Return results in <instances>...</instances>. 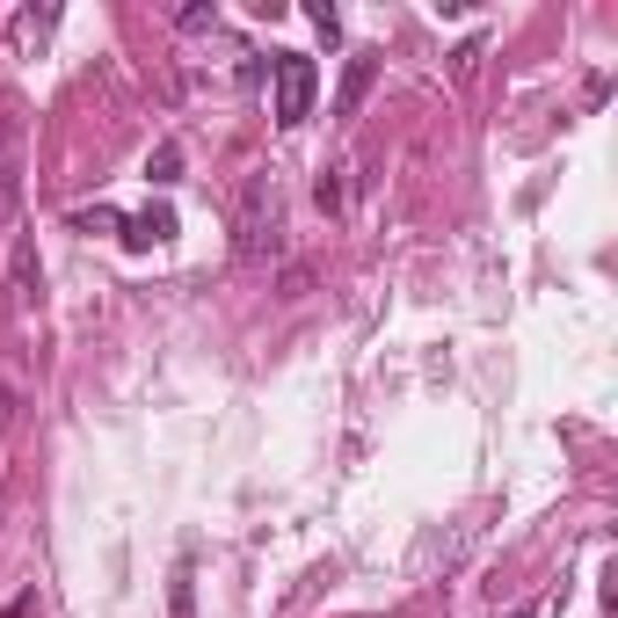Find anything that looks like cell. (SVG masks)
<instances>
[{
    "label": "cell",
    "mask_w": 618,
    "mask_h": 618,
    "mask_svg": "<svg viewBox=\"0 0 618 618\" xmlns=\"http://www.w3.org/2000/svg\"><path fill=\"white\" fill-rule=\"evenodd\" d=\"M313 204H320V212H342V175H335V168L313 182Z\"/></svg>",
    "instance_id": "7c38bea8"
},
{
    "label": "cell",
    "mask_w": 618,
    "mask_h": 618,
    "mask_svg": "<svg viewBox=\"0 0 618 618\" xmlns=\"http://www.w3.org/2000/svg\"><path fill=\"white\" fill-rule=\"evenodd\" d=\"M269 88H277V124H306L313 117V95H320V73L306 52H277L269 58Z\"/></svg>",
    "instance_id": "7a4b0ae2"
},
{
    "label": "cell",
    "mask_w": 618,
    "mask_h": 618,
    "mask_svg": "<svg viewBox=\"0 0 618 618\" xmlns=\"http://www.w3.org/2000/svg\"><path fill=\"white\" fill-rule=\"evenodd\" d=\"M168 618H196V561L190 553L175 561V583H168Z\"/></svg>",
    "instance_id": "52a82bcc"
},
{
    "label": "cell",
    "mask_w": 618,
    "mask_h": 618,
    "mask_svg": "<svg viewBox=\"0 0 618 618\" xmlns=\"http://www.w3.org/2000/svg\"><path fill=\"white\" fill-rule=\"evenodd\" d=\"M233 255H241V263H277L284 255V196H277V175H269V168H255V175L241 182Z\"/></svg>",
    "instance_id": "6da1fadb"
},
{
    "label": "cell",
    "mask_w": 618,
    "mask_h": 618,
    "mask_svg": "<svg viewBox=\"0 0 618 618\" xmlns=\"http://www.w3.org/2000/svg\"><path fill=\"white\" fill-rule=\"evenodd\" d=\"M52 22H58V8H22V15H15V44H30V36H44V30H52Z\"/></svg>",
    "instance_id": "30bf717a"
},
{
    "label": "cell",
    "mask_w": 618,
    "mask_h": 618,
    "mask_svg": "<svg viewBox=\"0 0 618 618\" xmlns=\"http://www.w3.org/2000/svg\"><path fill=\"white\" fill-rule=\"evenodd\" d=\"M219 8H204V0H190V8H175V30H212Z\"/></svg>",
    "instance_id": "8fae6325"
},
{
    "label": "cell",
    "mask_w": 618,
    "mask_h": 618,
    "mask_svg": "<svg viewBox=\"0 0 618 618\" xmlns=\"http://www.w3.org/2000/svg\"><path fill=\"white\" fill-rule=\"evenodd\" d=\"M160 241H175V204H146V212L124 219V247H160Z\"/></svg>",
    "instance_id": "5b68a950"
},
{
    "label": "cell",
    "mask_w": 618,
    "mask_h": 618,
    "mask_svg": "<svg viewBox=\"0 0 618 618\" xmlns=\"http://www.w3.org/2000/svg\"><path fill=\"white\" fill-rule=\"evenodd\" d=\"M8 284H15V306L30 313L36 299H44V263H36V233H15V247H8Z\"/></svg>",
    "instance_id": "277c9868"
},
{
    "label": "cell",
    "mask_w": 618,
    "mask_h": 618,
    "mask_svg": "<svg viewBox=\"0 0 618 618\" xmlns=\"http://www.w3.org/2000/svg\"><path fill=\"white\" fill-rule=\"evenodd\" d=\"M22 160H30L22 124L0 117V226H15V212H22Z\"/></svg>",
    "instance_id": "3957f363"
},
{
    "label": "cell",
    "mask_w": 618,
    "mask_h": 618,
    "mask_svg": "<svg viewBox=\"0 0 618 618\" xmlns=\"http://www.w3.org/2000/svg\"><path fill=\"white\" fill-rule=\"evenodd\" d=\"M371 81H379V58H350V73H342V95H335V117H356V109H364Z\"/></svg>",
    "instance_id": "8992f818"
},
{
    "label": "cell",
    "mask_w": 618,
    "mask_h": 618,
    "mask_svg": "<svg viewBox=\"0 0 618 618\" xmlns=\"http://www.w3.org/2000/svg\"><path fill=\"white\" fill-rule=\"evenodd\" d=\"M175 175H182V146L168 139V146H153V153H146V182H160V190H168Z\"/></svg>",
    "instance_id": "ba28073f"
},
{
    "label": "cell",
    "mask_w": 618,
    "mask_h": 618,
    "mask_svg": "<svg viewBox=\"0 0 618 618\" xmlns=\"http://www.w3.org/2000/svg\"><path fill=\"white\" fill-rule=\"evenodd\" d=\"M306 15H313V30L328 36V44H335V36H342V15H335V8H328V0H313V8H306Z\"/></svg>",
    "instance_id": "4fadbf2b"
},
{
    "label": "cell",
    "mask_w": 618,
    "mask_h": 618,
    "mask_svg": "<svg viewBox=\"0 0 618 618\" xmlns=\"http://www.w3.org/2000/svg\"><path fill=\"white\" fill-rule=\"evenodd\" d=\"M73 226H81V233H124V212H109V204H81Z\"/></svg>",
    "instance_id": "9c48e42d"
},
{
    "label": "cell",
    "mask_w": 618,
    "mask_h": 618,
    "mask_svg": "<svg viewBox=\"0 0 618 618\" xmlns=\"http://www.w3.org/2000/svg\"><path fill=\"white\" fill-rule=\"evenodd\" d=\"M15 415H22V401H15L8 386H0V429H15Z\"/></svg>",
    "instance_id": "5bb4252c"
}]
</instances>
